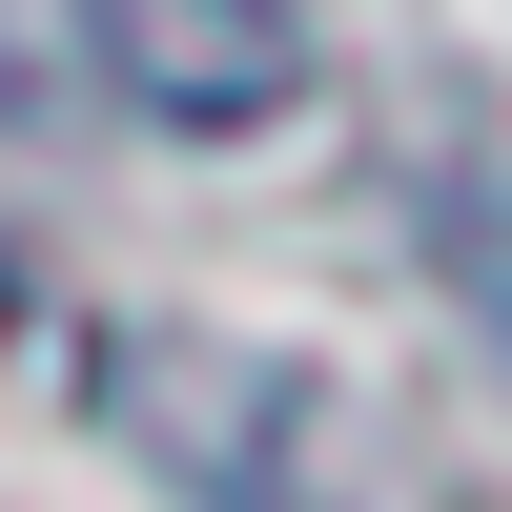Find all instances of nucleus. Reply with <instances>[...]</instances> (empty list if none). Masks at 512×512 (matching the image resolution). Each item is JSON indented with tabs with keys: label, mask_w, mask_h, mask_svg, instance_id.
<instances>
[{
	"label": "nucleus",
	"mask_w": 512,
	"mask_h": 512,
	"mask_svg": "<svg viewBox=\"0 0 512 512\" xmlns=\"http://www.w3.org/2000/svg\"><path fill=\"white\" fill-rule=\"evenodd\" d=\"M82 41H103V82L144 123H287L308 103V21L287 0H82Z\"/></svg>",
	"instance_id": "obj_1"
}]
</instances>
